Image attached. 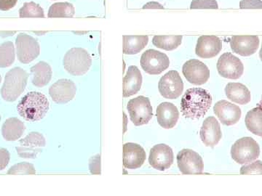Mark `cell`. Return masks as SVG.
Returning a JSON list of instances; mask_svg holds the SVG:
<instances>
[{
  "mask_svg": "<svg viewBox=\"0 0 262 196\" xmlns=\"http://www.w3.org/2000/svg\"><path fill=\"white\" fill-rule=\"evenodd\" d=\"M148 36H123V53L135 55L140 53L147 45Z\"/></svg>",
  "mask_w": 262,
  "mask_h": 196,
  "instance_id": "cell-26",
  "label": "cell"
},
{
  "mask_svg": "<svg viewBox=\"0 0 262 196\" xmlns=\"http://www.w3.org/2000/svg\"><path fill=\"white\" fill-rule=\"evenodd\" d=\"M90 168L92 174H100V156L98 155L96 157L92 158L90 161Z\"/></svg>",
  "mask_w": 262,
  "mask_h": 196,
  "instance_id": "cell-37",
  "label": "cell"
},
{
  "mask_svg": "<svg viewBox=\"0 0 262 196\" xmlns=\"http://www.w3.org/2000/svg\"><path fill=\"white\" fill-rule=\"evenodd\" d=\"M24 122L17 118H9L5 121L2 127V134L5 140L15 141L18 140L25 132Z\"/></svg>",
  "mask_w": 262,
  "mask_h": 196,
  "instance_id": "cell-25",
  "label": "cell"
},
{
  "mask_svg": "<svg viewBox=\"0 0 262 196\" xmlns=\"http://www.w3.org/2000/svg\"><path fill=\"white\" fill-rule=\"evenodd\" d=\"M0 121H1V116H0Z\"/></svg>",
  "mask_w": 262,
  "mask_h": 196,
  "instance_id": "cell-41",
  "label": "cell"
},
{
  "mask_svg": "<svg viewBox=\"0 0 262 196\" xmlns=\"http://www.w3.org/2000/svg\"><path fill=\"white\" fill-rule=\"evenodd\" d=\"M173 150L165 144L155 145L150 151L149 163L151 167L159 171H165L173 164Z\"/></svg>",
  "mask_w": 262,
  "mask_h": 196,
  "instance_id": "cell-14",
  "label": "cell"
},
{
  "mask_svg": "<svg viewBox=\"0 0 262 196\" xmlns=\"http://www.w3.org/2000/svg\"><path fill=\"white\" fill-rule=\"evenodd\" d=\"M246 127L254 135L262 136V109L261 104L248 111L245 118Z\"/></svg>",
  "mask_w": 262,
  "mask_h": 196,
  "instance_id": "cell-27",
  "label": "cell"
},
{
  "mask_svg": "<svg viewBox=\"0 0 262 196\" xmlns=\"http://www.w3.org/2000/svg\"><path fill=\"white\" fill-rule=\"evenodd\" d=\"M20 18H45L44 10L35 3H26L19 10Z\"/></svg>",
  "mask_w": 262,
  "mask_h": 196,
  "instance_id": "cell-31",
  "label": "cell"
},
{
  "mask_svg": "<svg viewBox=\"0 0 262 196\" xmlns=\"http://www.w3.org/2000/svg\"><path fill=\"white\" fill-rule=\"evenodd\" d=\"M63 66L70 75L82 76L87 73L92 64V58L82 48H72L66 53Z\"/></svg>",
  "mask_w": 262,
  "mask_h": 196,
  "instance_id": "cell-4",
  "label": "cell"
},
{
  "mask_svg": "<svg viewBox=\"0 0 262 196\" xmlns=\"http://www.w3.org/2000/svg\"><path fill=\"white\" fill-rule=\"evenodd\" d=\"M46 145L44 136L39 132H32L25 138L19 141L16 151L20 158L34 159L39 153L42 152V148Z\"/></svg>",
  "mask_w": 262,
  "mask_h": 196,
  "instance_id": "cell-9",
  "label": "cell"
},
{
  "mask_svg": "<svg viewBox=\"0 0 262 196\" xmlns=\"http://www.w3.org/2000/svg\"><path fill=\"white\" fill-rule=\"evenodd\" d=\"M17 110L19 115L26 121H40L49 110V101L46 95L40 92H29L19 102Z\"/></svg>",
  "mask_w": 262,
  "mask_h": 196,
  "instance_id": "cell-2",
  "label": "cell"
},
{
  "mask_svg": "<svg viewBox=\"0 0 262 196\" xmlns=\"http://www.w3.org/2000/svg\"><path fill=\"white\" fill-rule=\"evenodd\" d=\"M259 145L252 137H246L239 139L236 141L231 149L232 159L239 164L253 162L259 157Z\"/></svg>",
  "mask_w": 262,
  "mask_h": 196,
  "instance_id": "cell-5",
  "label": "cell"
},
{
  "mask_svg": "<svg viewBox=\"0 0 262 196\" xmlns=\"http://www.w3.org/2000/svg\"><path fill=\"white\" fill-rule=\"evenodd\" d=\"M213 98L208 91L199 87L187 89L183 95L181 111L183 116L198 119L206 114L211 108Z\"/></svg>",
  "mask_w": 262,
  "mask_h": 196,
  "instance_id": "cell-1",
  "label": "cell"
},
{
  "mask_svg": "<svg viewBox=\"0 0 262 196\" xmlns=\"http://www.w3.org/2000/svg\"><path fill=\"white\" fill-rule=\"evenodd\" d=\"M252 163V162H251ZM261 161H256L252 163H247L241 168V175H247V174H261Z\"/></svg>",
  "mask_w": 262,
  "mask_h": 196,
  "instance_id": "cell-34",
  "label": "cell"
},
{
  "mask_svg": "<svg viewBox=\"0 0 262 196\" xmlns=\"http://www.w3.org/2000/svg\"><path fill=\"white\" fill-rule=\"evenodd\" d=\"M17 56L22 63H29L37 58L40 53V47L37 39L28 34H19L15 40Z\"/></svg>",
  "mask_w": 262,
  "mask_h": 196,
  "instance_id": "cell-8",
  "label": "cell"
},
{
  "mask_svg": "<svg viewBox=\"0 0 262 196\" xmlns=\"http://www.w3.org/2000/svg\"><path fill=\"white\" fill-rule=\"evenodd\" d=\"M182 73L189 83L194 85H203L210 78V70L208 66L198 60H189L183 65Z\"/></svg>",
  "mask_w": 262,
  "mask_h": 196,
  "instance_id": "cell-13",
  "label": "cell"
},
{
  "mask_svg": "<svg viewBox=\"0 0 262 196\" xmlns=\"http://www.w3.org/2000/svg\"><path fill=\"white\" fill-rule=\"evenodd\" d=\"M10 159L9 151L5 149H0V171L6 168L9 163Z\"/></svg>",
  "mask_w": 262,
  "mask_h": 196,
  "instance_id": "cell-36",
  "label": "cell"
},
{
  "mask_svg": "<svg viewBox=\"0 0 262 196\" xmlns=\"http://www.w3.org/2000/svg\"><path fill=\"white\" fill-rule=\"evenodd\" d=\"M217 70L224 78L238 80L244 75V66L237 57L232 53H226L219 58Z\"/></svg>",
  "mask_w": 262,
  "mask_h": 196,
  "instance_id": "cell-12",
  "label": "cell"
},
{
  "mask_svg": "<svg viewBox=\"0 0 262 196\" xmlns=\"http://www.w3.org/2000/svg\"><path fill=\"white\" fill-rule=\"evenodd\" d=\"M75 14L73 5L70 3H57L52 5L48 11V18H72Z\"/></svg>",
  "mask_w": 262,
  "mask_h": 196,
  "instance_id": "cell-29",
  "label": "cell"
},
{
  "mask_svg": "<svg viewBox=\"0 0 262 196\" xmlns=\"http://www.w3.org/2000/svg\"><path fill=\"white\" fill-rule=\"evenodd\" d=\"M142 80L140 70L135 65L129 67L123 80V97H128L137 94L141 89Z\"/></svg>",
  "mask_w": 262,
  "mask_h": 196,
  "instance_id": "cell-22",
  "label": "cell"
},
{
  "mask_svg": "<svg viewBox=\"0 0 262 196\" xmlns=\"http://www.w3.org/2000/svg\"><path fill=\"white\" fill-rule=\"evenodd\" d=\"M29 75L20 67L12 68L5 75L1 89L2 97L8 102H14L27 87Z\"/></svg>",
  "mask_w": 262,
  "mask_h": 196,
  "instance_id": "cell-3",
  "label": "cell"
},
{
  "mask_svg": "<svg viewBox=\"0 0 262 196\" xmlns=\"http://www.w3.org/2000/svg\"><path fill=\"white\" fill-rule=\"evenodd\" d=\"M179 171L184 175H199L203 173L204 163L198 153L191 149H183L177 155Z\"/></svg>",
  "mask_w": 262,
  "mask_h": 196,
  "instance_id": "cell-10",
  "label": "cell"
},
{
  "mask_svg": "<svg viewBox=\"0 0 262 196\" xmlns=\"http://www.w3.org/2000/svg\"><path fill=\"white\" fill-rule=\"evenodd\" d=\"M230 47L236 54L251 56L259 47V38L257 36H234L230 39Z\"/></svg>",
  "mask_w": 262,
  "mask_h": 196,
  "instance_id": "cell-18",
  "label": "cell"
},
{
  "mask_svg": "<svg viewBox=\"0 0 262 196\" xmlns=\"http://www.w3.org/2000/svg\"><path fill=\"white\" fill-rule=\"evenodd\" d=\"M241 9H261V0H242L239 3Z\"/></svg>",
  "mask_w": 262,
  "mask_h": 196,
  "instance_id": "cell-35",
  "label": "cell"
},
{
  "mask_svg": "<svg viewBox=\"0 0 262 196\" xmlns=\"http://www.w3.org/2000/svg\"><path fill=\"white\" fill-rule=\"evenodd\" d=\"M213 111L220 121L226 126H232L237 124L242 115L239 106L225 100L215 103Z\"/></svg>",
  "mask_w": 262,
  "mask_h": 196,
  "instance_id": "cell-16",
  "label": "cell"
},
{
  "mask_svg": "<svg viewBox=\"0 0 262 196\" xmlns=\"http://www.w3.org/2000/svg\"><path fill=\"white\" fill-rule=\"evenodd\" d=\"M182 36H155L152 43L155 47L165 51H171L182 44Z\"/></svg>",
  "mask_w": 262,
  "mask_h": 196,
  "instance_id": "cell-28",
  "label": "cell"
},
{
  "mask_svg": "<svg viewBox=\"0 0 262 196\" xmlns=\"http://www.w3.org/2000/svg\"><path fill=\"white\" fill-rule=\"evenodd\" d=\"M158 89L160 94L166 99H177L184 91V83L179 72L170 70L160 79Z\"/></svg>",
  "mask_w": 262,
  "mask_h": 196,
  "instance_id": "cell-11",
  "label": "cell"
},
{
  "mask_svg": "<svg viewBox=\"0 0 262 196\" xmlns=\"http://www.w3.org/2000/svg\"><path fill=\"white\" fill-rule=\"evenodd\" d=\"M143 9H165L163 5L156 2H150L143 7Z\"/></svg>",
  "mask_w": 262,
  "mask_h": 196,
  "instance_id": "cell-39",
  "label": "cell"
},
{
  "mask_svg": "<svg viewBox=\"0 0 262 196\" xmlns=\"http://www.w3.org/2000/svg\"><path fill=\"white\" fill-rule=\"evenodd\" d=\"M14 44L12 42H6L0 44V68H7L15 61Z\"/></svg>",
  "mask_w": 262,
  "mask_h": 196,
  "instance_id": "cell-30",
  "label": "cell"
},
{
  "mask_svg": "<svg viewBox=\"0 0 262 196\" xmlns=\"http://www.w3.org/2000/svg\"><path fill=\"white\" fill-rule=\"evenodd\" d=\"M156 116L160 126L169 130L177 125L179 118V111L173 103L164 102L157 108Z\"/></svg>",
  "mask_w": 262,
  "mask_h": 196,
  "instance_id": "cell-21",
  "label": "cell"
},
{
  "mask_svg": "<svg viewBox=\"0 0 262 196\" xmlns=\"http://www.w3.org/2000/svg\"><path fill=\"white\" fill-rule=\"evenodd\" d=\"M215 0H192L190 9H218Z\"/></svg>",
  "mask_w": 262,
  "mask_h": 196,
  "instance_id": "cell-33",
  "label": "cell"
},
{
  "mask_svg": "<svg viewBox=\"0 0 262 196\" xmlns=\"http://www.w3.org/2000/svg\"><path fill=\"white\" fill-rule=\"evenodd\" d=\"M141 65L146 73L158 75L168 68L170 61L165 53L151 49L143 53L141 58Z\"/></svg>",
  "mask_w": 262,
  "mask_h": 196,
  "instance_id": "cell-7",
  "label": "cell"
},
{
  "mask_svg": "<svg viewBox=\"0 0 262 196\" xmlns=\"http://www.w3.org/2000/svg\"><path fill=\"white\" fill-rule=\"evenodd\" d=\"M145 151L138 144H125L123 146V166L127 169H136L140 168L145 162Z\"/></svg>",
  "mask_w": 262,
  "mask_h": 196,
  "instance_id": "cell-19",
  "label": "cell"
},
{
  "mask_svg": "<svg viewBox=\"0 0 262 196\" xmlns=\"http://www.w3.org/2000/svg\"><path fill=\"white\" fill-rule=\"evenodd\" d=\"M127 111L131 121L135 126H141L149 123L153 116V109L149 98L144 96L131 99L127 103Z\"/></svg>",
  "mask_w": 262,
  "mask_h": 196,
  "instance_id": "cell-6",
  "label": "cell"
},
{
  "mask_svg": "<svg viewBox=\"0 0 262 196\" xmlns=\"http://www.w3.org/2000/svg\"><path fill=\"white\" fill-rule=\"evenodd\" d=\"M18 0H0V10L8 11L14 8Z\"/></svg>",
  "mask_w": 262,
  "mask_h": 196,
  "instance_id": "cell-38",
  "label": "cell"
},
{
  "mask_svg": "<svg viewBox=\"0 0 262 196\" xmlns=\"http://www.w3.org/2000/svg\"><path fill=\"white\" fill-rule=\"evenodd\" d=\"M32 83L35 87H43L51 82L52 68L51 65L44 61H40L31 68Z\"/></svg>",
  "mask_w": 262,
  "mask_h": 196,
  "instance_id": "cell-24",
  "label": "cell"
},
{
  "mask_svg": "<svg viewBox=\"0 0 262 196\" xmlns=\"http://www.w3.org/2000/svg\"><path fill=\"white\" fill-rule=\"evenodd\" d=\"M222 50V42L215 36H202L198 39L195 53L202 58H214Z\"/></svg>",
  "mask_w": 262,
  "mask_h": 196,
  "instance_id": "cell-20",
  "label": "cell"
},
{
  "mask_svg": "<svg viewBox=\"0 0 262 196\" xmlns=\"http://www.w3.org/2000/svg\"><path fill=\"white\" fill-rule=\"evenodd\" d=\"M77 92V87L72 80H60L53 84L49 89L52 100L58 104H64L72 101Z\"/></svg>",
  "mask_w": 262,
  "mask_h": 196,
  "instance_id": "cell-15",
  "label": "cell"
},
{
  "mask_svg": "<svg viewBox=\"0 0 262 196\" xmlns=\"http://www.w3.org/2000/svg\"><path fill=\"white\" fill-rule=\"evenodd\" d=\"M202 142L207 147L214 148L222 139L220 124L213 116H209L203 122L200 132Z\"/></svg>",
  "mask_w": 262,
  "mask_h": 196,
  "instance_id": "cell-17",
  "label": "cell"
},
{
  "mask_svg": "<svg viewBox=\"0 0 262 196\" xmlns=\"http://www.w3.org/2000/svg\"><path fill=\"white\" fill-rule=\"evenodd\" d=\"M225 93L231 101L239 105L248 104L251 101V92L244 84L229 83L226 86Z\"/></svg>",
  "mask_w": 262,
  "mask_h": 196,
  "instance_id": "cell-23",
  "label": "cell"
},
{
  "mask_svg": "<svg viewBox=\"0 0 262 196\" xmlns=\"http://www.w3.org/2000/svg\"><path fill=\"white\" fill-rule=\"evenodd\" d=\"M2 82V77L1 75H0V83H1Z\"/></svg>",
  "mask_w": 262,
  "mask_h": 196,
  "instance_id": "cell-40",
  "label": "cell"
},
{
  "mask_svg": "<svg viewBox=\"0 0 262 196\" xmlns=\"http://www.w3.org/2000/svg\"><path fill=\"white\" fill-rule=\"evenodd\" d=\"M8 175H17V174H25V175H35L36 170L34 165L27 162L17 163L12 166L8 172Z\"/></svg>",
  "mask_w": 262,
  "mask_h": 196,
  "instance_id": "cell-32",
  "label": "cell"
}]
</instances>
